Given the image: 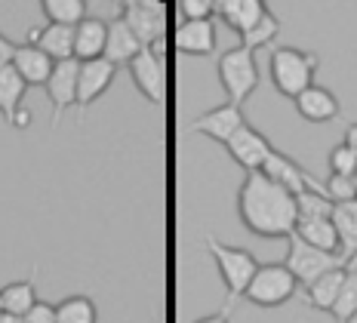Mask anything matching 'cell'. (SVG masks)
Here are the masks:
<instances>
[{"instance_id": "obj_38", "label": "cell", "mask_w": 357, "mask_h": 323, "mask_svg": "<svg viewBox=\"0 0 357 323\" xmlns=\"http://www.w3.org/2000/svg\"><path fill=\"white\" fill-rule=\"evenodd\" d=\"M0 323H25V317H22V314H0Z\"/></svg>"}, {"instance_id": "obj_23", "label": "cell", "mask_w": 357, "mask_h": 323, "mask_svg": "<svg viewBox=\"0 0 357 323\" xmlns=\"http://www.w3.org/2000/svg\"><path fill=\"white\" fill-rule=\"evenodd\" d=\"M333 228L339 234V255L342 262L351 259L357 253V200H348V204H333Z\"/></svg>"}, {"instance_id": "obj_16", "label": "cell", "mask_w": 357, "mask_h": 323, "mask_svg": "<svg viewBox=\"0 0 357 323\" xmlns=\"http://www.w3.org/2000/svg\"><path fill=\"white\" fill-rule=\"evenodd\" d=\"M105 37H108V22L99 16H86L74 28V59L77 62L102 59L105 56Z\"/></svg>"}, {"instance_id": "obj_17", "label": "cell", "mask_w": 357, "mask_h": 323, "mask_svg": "<svg viewBox=\"0 0 357 323\" xmlns=\"http://www.w3.org/2000/svg\"><path fill=\"white\" fill-rule=\"evenodd\" d=\"M296 111L308 120V123H330L339 117V99L333 96V89L326 87H308L302 96H296Z\"/></svg>"}, {"instance_id": "obj_15", "label": "cell", "mask_w": 357, "mask_h": 323, "mask_svg": "<svg viewBox=\"0 0 357 323\" xmlns=\"http://www.w3.org/2000/svg\"><path fill=\"white\" fill-rule=\"evenodd\" d=\"M28 43L37 47L40 52H47L53 62H68L74 59V28L65 25H40L28 31Z\"/></svg>"}, {"instance_id": "obj_3", "label": "cell", "mask_w": 357, "mask_h": 323, "mask_svg": "<svg viewBox=\"0 0 357 323\" xmlns=\"http://www.w3.org/2000/svg\"><path fill=\"white\" fill-rule=\"evenodd\" d=\"M206 250H210L215 268H219V274H222V283H225V290H228L225 308L231 311L237 299L247 292L250 280L256 277L262 262H256V255L250 250H243V246H228V243H222V240H215L213 234H206Z\"/></svg>"}, {"instance_id": "obj_4", "label": "cell", "mask_w": 357, "mask_h": 323, "mask_svg": "<svg viewBox=\"0 0 357 323\" xmlns=\"http://www.w3.org/2000/svg\"><path fill=\"white\" fill-rule=\"evenodd\" d=\"M219 84L225 89L228 99L241 108L243 102L256 93L259 87V68H256V52L243 50V47H234L228 52L219 56Z\"/></svg>"}, {"instance_id": "obj_5", "label": "cell", "mask_w": 357, "mask_h": 323, "mask_svg": "<svg viewBox=\"0 0 357 323\" xmlns=\"http://www.w3.org/2000/svg\"><path fill=\"white\" fill-rule=\"evenodd\" d=\"M296 292H299V283H296V277L289 274V268L284 262H265V265H259L256 277L250 280L243 299L259 308H280V305H287Z\"/></svg>"}, {"instance_id": "obj_18", "label": "cell", "mask_w": 357, "mask_h": 323, "mask_svg": "<svg viewBox=\"0 0 357 323\" xmlns=\"http://www.w3.org/2000/svg\"><path fill=\"white\" fill-rule=\"evenodd\" d=\"M145 47L142 43H139V37L130 31V28L123 25V19H111L108 22V37H105V56L102 59H108L111 65H117V68H121V65H130L132 59L139 56V52H142Z\"/></svg>"}, {"instance_id": "obj_2", "label": "cell", "mask_w": 357, "mask_h": 323, "mask_svg": "<svg viewBox=\"0 0 357 323\" xmlns=\"http://www.w3.org/2000/svg\"><path fill=\"white\" fill-rule=\"evenodd\" d=\"M268 68H271V84L278 87V93L287 99H296L308 87H314L321 59L314 52H302L296 47H274L268 56Z\"/></svg>"}, {"instance_id": "obj_1", "label": "cell", "mask_w": 357, "mask_h": 323, "mask_svg": "<svg viewBox=\"0 0 357 323\" xmlns=\"http://www.w3.org/2000/svg\"><path fill=\"white\" fill-rule=\"evenodd\" d=\"M237 213H241L243 228L252 231L256 237H289L299 222V206H296V194L259 172H247L237 191Z\"/></svg>"}, {"instance_id": "obj_22", "label": "cell", "mask_w": 357, "mask_h": 323, "mask_svg": "<svg viewBox=\"0 0 357 323\" xmlns=\"http://www.w3.org/2000/svg\"><path fill=\"white\" fill-rule=\"evenodd\" d=\"M342 283H345V268H333V271H326V274L317 277L311 287H305L302 296H305V302L314 308V311H326V314H330L333 305H336V299H339Z\"/></svg>"}, {"instance_id": "obj_13", "label": "cell", "mask_w": 357, "mask_h": 323, "mask_svg": "<svg viewBox=\"0 0 357 323\" xmlns=\"http://www.w3.org/2000/svg\"><path fill=\"white\" fill-rule=\"evenodd\" d=\"M243 123H247V120H243V111L237 108V105H231V102H222V105H215V108L206 111V114H200L188 130L191 133H204V136L219 142V145H228V139H231Z\"/></svg>"}, {"instance_id": "obj_36", "label": "cell", "mask_w": 357, "mask_h": 323, "mask_svg": "<svg viewBox=\"0 0 357 323\" xmlns=\"http://www.w3.org/2000/svg\"><path fill=\"white\" fill-rule=\"evenodd\" d=\"M195 323H231V311L228 308H222V311H215V314H206V317H200Z\"/></svg>"}, {"instance_id": "obj_32", "label": "cell", "mask_w": 357, "mask_h": 323, "mask_svg": "<svg viewBox=\"0 0 357 323\" xmlns=\"http://www.w3.org/2000/svg\"><path fill=\"white\" fill-rule=\"evenodd\" d=\"M357 170V151H351V148L342 142V145H336L330 151V176H348L351 179Z\"/></svg>"}, {"instance_id": "obj_8", "label": "cell", "mask_w": 357, "mask_h": 323, "mask_svg": "<svg viewBox=\"0 0 357 323\" xmlns=\"http://www.w3.org/2000/svg\"><path fill=\"white\" fill-rule=\"evenodd\" d=\"M225 151L231 154V160L237 163V167H243L247 172H259L268 163V157L274 154V145L259 130H252L250 123H243L241 130L228 139Z\"/></svg>"}, {"instance_id": "obj_12", "label": "cell", "mask_w": 357, "mask_h": 323, "mask_svg": "<svg viewBox=\"0 0 357 323\" xmlns=\"http://www.w3.org/2000/svg\"><path fill=\"white\" fill-rule=\"evenodd\" d=\"M262 172L271 182H278L280 188H287L289 194H305V191H317V194H324V182H317L314 176H308L299 163L293 160V157H287V154H280V151H274L271 157H268V163L262 167Z\"/></svg>"}, {"instance_id": "obj_20", "label": "cell", "mask_w": 357, "mask_h": 323, "mask_svg": "<svg viewBox=\"0 0 357 323\" xmlns=\"http://www.w3.org/2000/svg\"><path fill=\"white\" fill-rule=\"evenodd\" d=\"M215 13H219L228 28H234L243 37L268 13V6H265V0H219Z\"/></svg>"}, {"instance_id": "obj_31", "label": "cell", "mask_w": 357, "mask_h": 323, "mask_svg": "<svg viewBox=\"0 0 357 323\" xmlns=\"http://www.w3.org/2000/svg\"><path fill=\"white\" fill-rule=\"evenodd\" d=\"M324 197L330 200V204H348V200H357L354 179H348V176H326Z\"/></svg>"}, {"instance_id": "obj_10", "label": "cell", "mask_w": 357, "mask_h": 323, "mask_svg": "<svg viewBox=\"0 0 357 323\" xmlns=\"http://www.w3.org/2000/svg\"><path fill=\"white\" fill-rule=\"evenodd\" d=\"M126 68H130V77L136 84V89L151 105H160L167 99V62L154 59L151 50H142Z\"/></svg>"}, {"instance_id": "obj_41", "label": "cell", "mask_w": 357, "mask_h": 323, "mask_svg": "<svg viewBox=\"0 0 357 323\" xmlns=\"http://www.w3.org/2000/svg\"><path fill=\"white\" fill-rule=\"evenodd\" d=\"M0 314H3V299H0Z\"/></svg>"}, {"instance_id": "obj_24", "label": "cell", "mask_w": 357, "mask_h": 323, "mask_svg": "<svg viewBox=\"0 0 357 323\" xmlns=\"http://www.w3.org/2000/svg\"><path fill=\"white\" fill-rule=\"evenodd\" d=\"M293 234L305 240V243L317 246V250L339 255V234H336V228H333V219H299Z\"/></svg>"}, {"instance_id": "obj_27", "label": "cell", "mask_w": 357, "mask_h": 323, "mask_svg": "<svg viewBox=\"0 0 357 323\" xmlns=\"http://www.w3.org/2000/svg\"><path fill=\"white\" fill-rule=\"evenodd\" d=\"M56 323H99V311L89 296H68L56 305Z\"/></svg>"}, {"instance_id": "obj_34", "label": "cell", "mask_w": 357, "mask_h": 323, "mask_svg": "<svg viewBox=\"0 0 357 323\" xmlns=\"http://www.w3.org/2000/svg\"><path fill=\"white\" fill-rule=\"evenodd\" d=\"M25 323H56V305H50V302H37L31 311L25 314Z\"/></svg>"}, {"instance_id": "obj_25", "label": "cell", "mask_w": 357, "mask_h": 323, "mask_svg": "<svg viewBox=\"0 0 357 323\" xmlns=\"http://www.w3.org/2000/svg\"><path fill=\"white\" fill-rule=\"evenodd\" d=\"M0 299H3V311L6 314H22V317H25V314L37 305V268L31 271L28 280L6 283V287L0 290Z\"/></svg>"}, {"instance_id": "obj_9", "label": "cell", "mask_w": 357, "mask_h": 323, "mask_svg": "<svg viewBox=\"0 0 357 323\" xmlns=\"http://www.w3.org/2000/svg\"><path fill=\"white\" fill-rule=\"evenodd\" d=\"M114 74H117V65H111L108 59L80 62V71H77V102H74V108H77L80 117H84V111L96 99H99V96H105V89L114 84Z\"/></svg>"}, {"instance_id": "obj_21", "label": "cell", "mask_w": 357, "mask_h": 323, "mask_svg": "<svg viewBox=\"0 0 357 323\" xmlns=\"http://www.w3.org/2000/svg\"><path fill=\"white\" fill-rule=\"evenodd\" d=\"M176 43L188 56H213L215 52V25L206 22H182L176 31Z\"/></svg>"}, {"instance_id": "obj_11", "label": "cell", "mask_w": 357, "mask_h": 323, "mask_svg": "<svg viewBox=\"0 0 357 323\" xmlns=\"http://www.w3.org/2000/svg\"><path fill=\"white\" fill-rule=\"evenodd\" d=\"M77 71H80L77 59L56 62L50 80L43 84V89H47V96H50V105H53V130L59 126V120H62L65 111L77 102Z\"/></svg>"}, {"instance_id": "obj_33", "label": "cell", "mask_w": 357, "mask_h": 323, "mask_svg": "<svg viewBox=\"0 0 357 323\" xmlns=\"http://www.w3.org/2000/svg\"><path fill=\"white\" fill-rule=\"evenodd\" d=\"M178 13L185 16V22H206L213 19L215 3L213 0H178Z\"/></svg>"}, {"instance_id": "obj_7", "label": "cell", "mask_w": 357, "mask_h": 323, "mask_svg": "<svg viewBox=\"0 0 357 323\" xmlns=\"http://www.w3.org/2000/svg\"><path fill=\"white\" fill-rule=\"evenodd\" d=\"M123 25L139 37L142 47H151L167 37V3H154V0H130L121 3V16Z\"/></svg>"}, {"instance_id": "obj_37", "label": "cell", "mask_w": 357, "mask_h": 323, "mask_svg": "<svg viewBox=\"0 0 357 323\" xmlns=\"http://www.w3.org/2000/svg\"><path fill=\"white\" fill-rule=\"evenodd\" d=\"M345 145L351 148V151H357V123H348L345 126Z\"/></svg>"}, {"instance_id": "obj_39", "label": "cell", "mask_w": 357, "mask_h": 323, "mask_svg": "<svg viewBox=\"0 0 357 323\" xmlns=\"http://www.w3.org/2000/svg\"><path fill=\"white\" fill-rule=\"evenodd\" d=\"M345 323H357V314H351V317H348Z\"/></svg>"}, {"instance_id": "obj_26", "label": "cell", "mask_w": 357, "mask_h": 323, "mask_svg": "<svg viewBox=\"0 0 357 323\" xmlns=\"http://www.w3.org/2000/svg\"><path fill=\"white\" fill-rule=\"evenodd\" d=\"M43 16L50 25H65V28H77L86 19V3L84 0H43L40 3Z\"/></svg>"}, {"instance_id": "obj_28", "label": "cell", "mask_w": 357, "mask_h": 323, "mask_svg": "<svg viewBox=\"0 0 357 323\" xmlns=\"http://www.w3.org/2000/svg\"><path fill=\"white\" fill-rule=\"evenodd\" d=\"M278 34H280V22L274 19V13H271V10H268L265 16L259 19L256 25H252L250 31L241 37V47H243V50H250V52H256V50H262V47H268V43L278 40Z\"/></svg>"}, {"instance_id": "obj_6", "label": "cell", "mask_w": 357, "mask_h": 323, "mask_svg": "<svg viewBox=\"0 0 357 323\" xmlns=\"http://www.w3.org/2000/svg\"><path fill=\"white\" fill-rule=\"evenodd\" d=\"M287 243H289V250H287L284 265L289 268V274L296 277V283H299L302 290L311 287L317 277L326 274V271H333V268H345L342 255H333V253L317 250V246L305 243V240H299L296 234H289Z\"/></svg>"}, {"instance_id": "obj_29", "label": "cell", "mask_w": 357, "mask_h": 323, "mask_svg": "<svg viewBox=\"0 0 357 323\" xmlns=\"http://www.w3.org/2000/svg\"><path fill=\"white\" fill-rule=\"evenodd\" d=\"M333 317H336L339 323H345L351 314H357V274H348L345 271V283H342L339 290V299L336 305H333Z\"/></svg>"}, {"instance_id": "obj_35", "label": "cell", "mask_w": 357, "mask_h": 323, "mask_svg": "<svg viewBox=\"0 0 357 323\" xmlns=\"http://www.w3.org/2000/svg\"><path fill=\"white\" fill-rule=\"evenodd\" d=\"M16 50H19V43H13L10 37L0 34V68H3V65H13V56H16Z\"/></svg>"}, {"instance_id": "obj_14", "label": "cell", "mask_w": 357, "mask_h": 323, "mask_svg": "<svg viewBox=\"0 0 357 323\" xmlns=\"http://www.w3.org/2000/svg\"><path fill=\"white\" fill-rule=\"evenodd\" d=\"M28 84L19 77V71L13 65H3L0 68V114L6 117V123H13L16 130H25L31 123V114L22 111V102H25Z\"/></svg>"}, {"instance_id": "obj_30", "label": "cell", "mask_w": 357, "mask_h": 323, "mask_svg": "<svg viewBox=\"0 0 357 323\" xmlns=\"http://www.w3.org/2000/svg\"><path fill=\"white\" fill-rule=\"evenodd\" d=\"M296 206H299V219H330L333 216V204L317 191H305L296 197Z\"/></svg>"}, {"instance_id": "obj_19", "label": "cell", "mask_w": 357, "mask_h": 323, "mask_svg": "<svg viewBox=\"0 0 357 323\" xmlns=\"http://www.w3.org/2000/svg\"><path fill=\"white\" fill-rule=\"evenodd\" d=\"M53 59L47 56V52H40L31 43H19L16 56H13V68L19 71V77L25 80L28 87H43L50 80V74H53Z\"/></svg>"}, {"instance_id": "obj_40", "label": "cell", "mask_w": 357, "mask_h": 323, "mask_svg": "<svg viewBox=\"0 0 357 323\" xmlns=\"http://www.w3.org/2000/svg\"><path fill=\"white\" fill-rule=\"evenodd\" d=\"M351 179H354V191H357V170H354V176H351Z\"/></svg>"}]
</instances>
